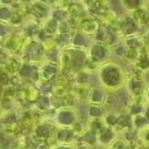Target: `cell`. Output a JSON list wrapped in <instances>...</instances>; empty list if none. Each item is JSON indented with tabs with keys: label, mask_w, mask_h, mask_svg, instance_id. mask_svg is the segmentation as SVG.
Instances as JSON below:
<instances>
[{
	"label": "cell",
	"mask_w": 149,
	"mask_h": 149,
	"mask_svg": "<svg viewBox=\"0 0 149 149\" xmlns=\"http://www.w3.org/2000/svg\"><path fill=\"white\" fill-rule=\"evenodd\" d=\"M119 2L123 9L129 14L142 6H146V0H119Z\"/></svg>",
	"instance_id": "cell-11"
},
{
	"label": "cell",
	"mask_w": 149,
	"mask_h": 149,
	"mask_svg": "<svg viewBox=\"0 0 149 149\" xmlns=\"http://www.w3.org/2000/svg\"><path fill=\"white\" fill-rule=\"evenodd\" d=\"M137 139L142 145L149 147V126L137 131Z\"/></svg>",
	"instance_id": "cell-15"
},
{
	"label": "cell",
	"mask_w": 149,
	"mask_h": 149,
	"mask_svg": "<svg viewBox=\"0 0 149 149\" xmlns=\"http://www.w3.org/2000/svg\"><path fill=\"white\" fill-rule=\"evenodd\" d=\"M130 15L133 17L141 28L149 25V10L146 6L135 10L134 12L130 13Z\"/></svg>",
	"instance_id": "cell-7"
},
{
	"label": "cell",
	"mask_w": 149,
	"mask_h": 149,
	"mask_svg": "<svg viewBox=\"0 0 149 149\" xmlns=\"http://www.w3.org/2000/svg\"><path fill=\"white\" fill-rule=\"evenodd\" d=\"M134 64L139 67V69H141L144 74L149 72V51L147 48L143 49L139 53L136 60L134 61Z\"/></svg>",
	"instance_id": "cell-9"
},
{
	"label": "cell",
	"mask_w": 149,
	"mask_h": 149,
	"mask_svg": "<svg viewBox=\"0 0 149 149\" xmlns=\"http://www.w3.org/2000/svg\"><path fill=\"white\" fill-rule=\"evenodd\" d=\"M16 1L19 3H22V4H28L29 6V4H31L34 0H16Z\"/></svg>",
	"instance_id": "cell-21"
},
{
	"label": "cell",
	"mask_w": 149,
	"mask_h": 149,
	"mask_svg": "<svg viewBox=\"0 0 149 149\" xmlns=\"http://www.w3.org/2000/svg\"><path fill=\"white\" fill-rule=\"evenodd\" d=\"M107 93H108V92H107L102 86L92 87L88 102L93 103V104H98V106H103V102H104V99H106Z\"/></svg>",
	"instance_id": "cell-6"
},
{
	"label": "cell",
	"mask_w": 149,
	"mask_h": 149,
	"mask_svg": "<svg viewBox=\"0 0 149 149\" xmlns=\"http://www.w3.org/2000/svg\"><path fill=\"white\" fill-rule=\"evenodd\" d=\"M92 87L87 84H77L74 88L72 95L79 101H88Z\"/></svg>",
	"instance_id": "cell-8"
},
{
	"label": "cell",
	"mask_w": 149,
	"mask_h": 149,
	"mask_svg": "<svg viewBox=\"0 0 149 149\" xmlns=\"http://www.w3.org/2000/svg\"><path fill=\"white\" fill-rule=\"evenodd\" d=\"M79 27H80L81 32H83L84 34L90 36V35H94L96 33L99 24L92 17H82L79 22Z\"/></svg>",
	"instance_id": "cell-4"
},
{
	"label": "cell",
	"mask_w": 149,
	"mask_h": 149,
	"mask_svg": "<svg viewBox=\"0 0 149 149\" xmlns=\"http://www.w3.org/2000/svg\"><path fill=\"white\" fill-rule=\"evenodd\" d=\"M9 34H10V30L8 25H6V22H0V37L8 36Z\"/></svg>",
	"instance_id": "cell-17"
},
{
	"label": "cell",
	"mask_w": 149,
	"mask_h": 149,
	"mask_svg": "<svg viewBox=\"0 0 149 149\" xmlns=\"http://www.w3.org/2000/svg\"><path fill=\"white\" fill-rule=\"evenodd\" d=\"M59 27H60V22H56V19L52 18V17H49L47 19L45 24H44V31L46 32L47 34H54L59 31Z\"/></svg>",
	"instance_id": "cell-13"
},
{
	"label": "cell",
	"mask_w": 149,
	"mask_h": 149,
	"mask_svg": "<svg viewBox=\"0 0 149 149\" xmlns=\"http://www.w3.org/2000/svg\"><path fill=\"white\" fill-rule=\"evenodd\" d=\"M70 45H72V47L78 48V49L88 48L91 46V38L88 35L84 34L83 32H76L72 36Z\"/></svg>",
	"instance_id": "cell-5"
},
{
	"label": "cell",
	"mask_w": 149,
	"mask_h": 149,
	"mask_svg": "<svg viewBox=\"0 0 149 149\" xmlns=\"http://www.w3.org/2000/svg\"><path fill=\"white\" fill-rule=\"evenodd\" d=\"M146 3H148L149 4V0H146Z\"/></svg>",
	"instance_id": "cell-22"
},
{
	"label": "cell",
	"mask_w": 149,
	"mask_h": 149,
	"mask_svg": "<svg viewBox=\"0 0 149 149\" xmlns=\"http://www.w3.org/2000/svg\"><path fill=\"white\" fill-rule=\"evenodd\" d=\"M111 51H112V56H114V58L119 59V60H124L126 51H127V47L125 46V44L123 43V40H120V42H118L116 45L111 47Z\"/></svg>",
	"instance_id": "cell-14"
},
{
	"label": "cell",
	"mask_w": 149,
	"mask_h": 149,
	"mask_svg": "<svg viewBox=\"0 0 149 149\" xmlns=\"http://www.w3.org/2000/svg\"><path fill=\"white\" fill-rule=\"evenodd\" d=\"M67 16H68V12L67 11H65V10L63 9H56L51 12V16L50 17L54 18L56 22H63L67 19Z\"/></svg>",
	"instance_id": "cell-16"
},
{
	"label": "cell",
	"mask_w": 149,
	"mask_h": 149,
	"mask_svg": "<svg viewBox=\"0 0 149 149\" xmlns=\"http://www.w3.org/2000/svg\"><path fill=\"white\" fill-rule=\"evenodd\" d=\"M97 78L100 86H102L107 92L113 93L123 90L127 82V74L125 68L118 63L112 61H108L100 65L97 72Z\"/></svg>",
	"instance_id": "cell-1"
},
{
	"label": "cell",
	"mask_w": 149,
	"mask_h": 149,
	"mask_svg": "<svg viewBox=\"0 0 149 149\" xmlns=\"http://www.w3.org/2000/svg\"><path fill=\"white\" fill-rule=\"evenodd\" d=\"M38 1H40V2H43V3H45V4H47V6H50L58 2V0H38Z\"/></svg>",
	"instance_id": "cell-18"
},
{
	"label": "cell",
	"mask_w": 149,
	"mask_h": 149,
	"mask_svg": "<svg viewBox=\"0 0 149 149\" xmlns=\"http://www.w3.org/2000/svg\"><path fill=\"white\" fill-rule=\"evenodd\" d=\"M87 56L88 59H91L93 62L102 65L108 61H110L112 56V51L111 48L109 46H107L104 44H100L97 42H94L93 44H91V46L88 47L87 50Z\"/></svg>",
	"instance_id": "cell-2"
},
{
	"label": "cell",
	"mask_w": 149,
	"mask_h": 149,
	"mask_svg": "<svg viewBox=\"0 0 149 149\" xmlns=\"http://www.w3.org/2000/svg\"><path fill=\"white\" fill-rule=\"evenodd\" d=\"M145 101L149 104V83L147 84L146 92H145Z\"/></svg>",
	"instance_id": "cell-20"
},
{
	"label": "cell",
	"mask_w": 149,
	"mask_h": 149,
	"mask_svg": "<svg viewBox=\"0 0 149 149\" xmlns=\"http://www.w3.org/2000/svg\"><path fill=\"white\" fill-rule=\"evenodd\" d=\"M29 10H30L31 15L35 19L44 20V22H46L47 19L49 18L51 16V12H52L50 6H47L38 0H34L31 4H29Z\"/></svg>",
	"instance_id": "cell-3"
},
{
	"label": "cell",
	"mask_w": 149,
	"mask_h": 149,
	"mask_svg": "<svg viewBox=\"0 0 149 149\" xmlns=\"http://www.w3.org/2000/svg\"><path fill=\"white\" fill-rule=\"evenodd\" d=\"M15 10L11 6H6V4H0V22H11L12 17L14 15Z\"/></svg>",
	"instance_id": "cell-12"
},
{
	"label": "cell",
	"mask_w": 149,
	"mask_h": 149,
	"mask_svg": "<svg viewBox=\"0 0 149 149\" xmlns=\"http://www.w3.org/2000/svg\"><path fill=\"white\" fill-rule=\"evenodd\" d=\"M16 0H0V4H6V6H12L13 2H15Z\"/></svg>",
	"instance_id": "cell-19"
},
{
	"label": "cell",
	"mask_w": 149,
	"mask_h": 149,
	"mask_svg": "<svg viewBox=\"0 0 149 149\" xmlns=\"http://www.w3.org/2000/svg\"><path fill=\"white\" fill-rule=\"evenodd\" d=\"M58 72H59V67L56 65V63L47 62V63H45L43 65V67L40 68V74L42 76L43 79H45V80H50L51 78L56 76Z\"/></svg>",
	"instance_id": "cell-10"
}]
</instances>
